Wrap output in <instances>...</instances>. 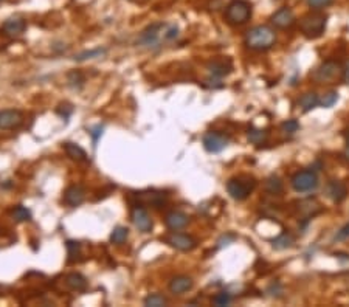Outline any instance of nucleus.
<instances>
[{
  "label": "nucleus",
  "mask_w": 349,
  "mask_h": 307,
  "mask_svg": "<svg viewBox=\"0 0 349 307\" xmlns=\"http://www.w3.org/2000/svg\"><path fill=\"white\" fill-rule=\"evenodd\" d=\"M310 76L318 84H330L335 83L340 76H343V69L335 61H326L320 67H316Z\"/></svg>",
  "instance_id": "3"
},
{
  "label": "nucleus",
  "mask_w": 349,
  "mask_h": 307,
  "mask_svg": "<svg viewBox=\"0 0 349 307\" xmlns=\"http://www.w3.org/2000/svg\"><path fill=\"white\" fill-rule=\"evenodd\" d=\"M194 282L191 278L188 276H176L172 278L171 282H169V292L174 293V295H183L186 292H189V290L193 288Z\"/></svg>",
  "instance_id": "16"
},
{
  "label": "nucleus",
  "mask_w": 349,
  "mask_h": 307,
  "mask_svg": "<svg viewBox=\"0 0 349 307\" xmlns=\"http://www.w3.org/2000/svg\"><path fill=\"white\" fill-rule=\"evenodd\" d=\"M265 189L270 194H279V192H282V182L276 175H272L270 179H267V182H265Z\"/></svg>",
  "instance_id": "26"
},
{
  "label": "nucleus",
  "mask_w": 349,
  "mask_h": 307,
  "mask_svg": "<svg viewBox=\"0 0 349 307\" xmlns=\"http://www.w3.org/2000/svg\"><path fill=\"white\" fill-rule=\"evenodd\" d=\"M293 242H295V239L292 237V234L282 233V234H279V236L273 240V247H275L276 250H285V248H290V247L293 245Z\"/></svg>",
  "instance_id": "24"
},
{
  "label": "nucleus",
  "mask_w": 349,
  "mask_h": 307,
  "mask_svg": "<svg viewBox=\"0 0 349 307\" xmlns=\"http://www.w3.org/2000/svg\"><path fill=\"white\" fill-rule=\"evenodd\" d=\"M166 298L160 293H152L148 298H145V305L148 307H163L166 305Z\"/></svg>",
  "instance_id": "27"
},
{
  "label": "nucleus",
  "mask_w": 349,
  "mask_h": 307,
  "mask_svg": "<svg viewBox=\"0 0 349 307\" xmlns=\"http://www.w3.org/2000/svg\"><path fill=\"white\" fill-rule=\"evenodd\" d=\"M101 134H103V126H97V127H93L92 131H90V135H92V138H93V143H97L98 141V138L101 137Z\"/></svg>",
  "instance_id": "37"
},
{
  "label": "nucleus",
  "mask_w": 349,
  "mask_h": 307,
  "mask_svg": "<svg viewBox=\"0 0 349 307\" xmlns=\"http://www.w3.org/2000/svg\"><path fill=\"white\" fill-rule=\"evenodd\" d=\"M327 194H329V197L334 200L335 203H340L346 199L347 196V188L344 183L338 182V180H332L327 186Z\"/></svg>",
  "instance_id": "17"
},
{
  "label": "nucleus",
  "mask_w": 349,
  "mask_h": 307,
  "mask_svg": "<svg viewBox=\"0 0 349 307\" xmlns=\"http://www.w3.org/2000/svg\"><path fill=\"white\" fill-rule=\"evenodd\" d=\"M346 239H349V223H346L344 227H341L337 231V236H335V240H346Z\"/></svg>",
  "instance_id": "36"
},
{
  "label": "nucleus",
  "mask_w": 349,
  "mask_h": 307,
  "mask_svg": "<svg viewBox=\"0 0 349 307\" xmlns=\"http://www.w3.org/2000/svg\"><path fill=\"white\" fill-rule=\"evenodd\" d=\"M298 106L301 107L303 112H309V110L315 109L316 106H320L318 95L313 93V92H307L304 95H301V98L298 100Z\"/></svg>",
  "instance_id": "19"
},
{
  "label": "nucleus",
  "mask_w": 349,
  "mask_h": 307,
  "mask_svg": "<svg viewBox=\"0 0 349 307\" xmlns=\"http://www.w3.org/2000/svg\"><path fill=\"white\" fill-rule=\"evenodd\" d=\"M64 151L67 152V155L72 158V160H75V161H87L89 158H87V154H86V151L79 146V144H76V143H66L64 144Z\"/></svg>",
  "instance_id": "21"
},
{
  "label": "nucleus",
  "mask_w": 349,
  "mask_h": 307,
  "mask_svg": "<svg viewBox=\"0 0 349 307\" xmlns=\"http://www.w3.org/2000/svg\"><path fill=\"white\" fill-rule=\"evenodd\" d=\"M255 188L256 182L250 177H237V179L228 180L227 183V191L234 200H245Z\"/></svg>",
  "instance_id": "4"
},
{
  "label": "nucleus",
  "mask_w": 349,
  "mask_h": 307,
  "mask_svg": "<svg viewBox=\"0 0 349 307\" xmlns=\"http://www.w3.org/2000/svg\"><path fill=\"white\" fill-rule=\"evenodd\" d=\"M208 72L214 76V78H222L231 72V62L225 61V59H219V61H213L208 64Z\"/></svg>",
  "instance_id": "18"
},
{
  "label": "nucleus",
  "mask_w": 349,
  "mask_h": 307,
  "mask_svg": "<svg viewBox=\"0 0 349 307\" xmlns=\"http://www.w3.org/2000/svg\"><path fill=\"white\" fill-rule=\"evenodd\" d=\"M179 36V28L176 25H171V27H165L163 30V39L165 41H172Z\"/></svg>",
  "instance_id": "34"
},
{
  "label": "nucleus",
  "mask_w": 349,
  "mask_h": 307,
  "mask_svg": "<svg viewBox=\"0 0 349 307\" xmlns=\"http://www.w3.org/2000/svg\"><path fill=\"white\" fill-rule=\"evenodd\" d=\"M25 30H27V22L22 18H18V16L7 19L2 24L4 35H7L10 38H19V36H22L25 33Z\"/></svg>",
  "instance_id": "12"
},
{
  "label": "nucleus",
  "mask_w": 349,
  "mask_h": 307,
  "mask_svg": "<svg viewBox=\"0 0 349 307\" xmlns=\"http://www.w3.org/2000/svg\"><path fill=\"white\" fill-rule=\"evenodd\" d=\"M189 222V217L182 213V211H171L166 214L165 217V223H166V227L172 231H179V230H183L186 225Z\"/></svg>",
  "instance_id": "15"
},
{
  "label": "nucleus",
  "mask_w": 349,
  "mask_h": 307,
  "mask_svg": "<svg viewBox=\"0 0 349 307\" xmlns=\"http://www.w3.org/2000/svg\"><path fill=\"white\" fill-rule=\"evenodd\" d=\"M79 250H81V245H79V242L67 240V251H69V259H70V261L76 259V256L79 254Z\"/></svg>",
  "instance_id": "33"
},
{
  "label": "nucleus",
  "mask_w": 349,
  "mask_h": 307,
  "mask_svg": "<svg viewBox=\"0 0 349 307\" xmlns=\"http://www.w3.org/2000/svg\"><path fill=\"white\" fill-rule=\"evenodd\" d=\"M251 16V7L244 0H233L225 10V19L231 25H242Z\"/></svg>",
  "instance_id": "5"
},
{
  "label": "nucleus",
  "mask_w": 349,
  "mask_h": 307,
  "mask_svg": "<svg viewBox=\"0 0 349 307\" xmlns=\"http://www.w3.org/2000/svg\"><path fill=\"white\" fill-rule=\"evenodd\" d=\"M131 219H132L134 225L141 233H151V230H152V220H151L149 213L143 206L137 205V206L132 208Z\"/></svg>",
  "instance_id": "11"
},
{
  "label": "nucleus",
  "mask_w": 349,
  "mask_h": 307,
  "mask_svg": "<svg viewBox=\"0 0 349 307\" xmlns=\"http://www.w3.org/2000/svg\"><path fill=\"white\" fill-rule=\"evenodd\" d=\"M22 123H24V115L21 110H16V109L0 110V131L16 129Z\"/></svg>",
  "instance_id": "10"
},
{
  "label": "nucleus",
  "mask_w": 349,
  "mask_h": 307,
  "mask_svg": "<svg viewBox=\"0 0 349 307\" xmlns=\"http://www.w3.org/2000/svg\"><path fill=\"white\" fill-rule=\"evenodd\" d=\"M281 129H282V132L284 134H287V135H293L298 132V129H299V124L296 120H287V121H284L281 124Z\"/></svg>",
  "instance_id": "30"
},
{
  "label": "nucleus",
  "mask_w": 349,
  "mask_h": 307,
  "mask_svg": "<svg viewBox=\"0 0 349 307\" xmlns=\"http://www.w3.org/2000/svg\"><path fill=\"white\" fill-rule=\"evenodd\" d=\"M66 282L69 285V288L75 290V292H84L87 288V279L83 276L81 273H70L67 274Z\"/></svg>",
  "instance_id": "20"
},
{
  "label": "nucleus",
  "mask_w": 349,
  "mask_h": 307,
  "mask_svg": "<svg viewBox=\"0 0 349 307\" xmlns=\"http://www.w3.org/2000/svg\"><path fill=\"white\" fill-rule=\"evenodd\" d=\"M165 242L168 245H171L172 248L180 250V251H191L197 245V240L193 236L185 234V233H176V231L171 233L169 236H166Z\"/></svg>",
  "instance_id": "7"
},
{
  "label": "nucleus",
  "mask_w": 349,
  "mask_h": 307,
  "mask_svg": "<svg viewBox=\"0 0 349 307\" xmlns=\"http://www.w3.org/2000/svg\"><path fill=\"white\" fill-rule=\"evenodd\" d=\"M318 186V177L310 169L299 171L292 177V188L296 192H309Z\"/></svg>",
  "instance_id": "6"
},
{
  "label": "nucleus",
  "mask_w": 349,
  "mask_h": 307,
  "mask_svg": "<svg viewBox=\"0 0 349 307\" xmlns=\"http://www.w3.org/2000/svg\"><path fill=\"white\" fill-rule=\"evenodd\" d=\"M13 219L16 220V222H28V220H31V211L30 209L27 208V206H22V205H19V206H16L14 209H13Z\"/></svg>",
  "instance_id": "25"
},
{
  "label": "nucleus",
  "mask_w": 349,
  "mask_h": 307,
  "mask_svg": "<svg viewBox=\"0 0 349 307\" xmlns=\"http://www.w3.org/2000/svg\"><path fill=\"white\" fill-rule=\"evenodd\" d=\"M346 141H347V144H349V131L346 132Z\"/></svg>",
  "instance_id": "40"
},
{
  "label": "nucleus",
  "mask_w": 349,
  "mask_h": 307,
  "mask_svg": "<svg viewBox=\"0 0 349 307\" xmlns=\"http://www.w3.org/2000/svg\"><path fill=\"white\" fill-rule=\"evenodd\" d=\"M203 148L211 154H219L228 146V138L220 132H207L203 135Z\"/></svg>",
  "instance_id": "8"
},
{
  "label": "nucleus",
  "mask_w": 349,
  "mask_h": 307,
  "mask_svg": "<svg viewBox=\"0 0 349 307\" xmlns=\"http://www.w3.org/2000/svg\"><path fill=\"white\" fill-rule=\"evenodd\" d=\"M106 53H107L106 48H93V50L81 52L79 55H76L73 59H75V61H78V62H84V61H89V59L103 58V56H106Z\"/></svg>",
  "instance_id": "22"
},
{
  "label": "nucleus",
  "mask_w": 349,
  "mask_h": 307,
  "mask_svg": "<svg viewBox=\"0 0 349 307\" xmlns=\"http://www.w3.org/2000/svg\"><path fill=\"white\" fill-rule=\"evenodd\" d=\"M332 4V0H307V5L313 10H321Z\"/></svg>",
  "instance_id": "35"
},
{
  "label": "nucleus",
  "mask_w": 349,
  "mask_h": 307,
  "mask_svg": "<svg viewBox=\"0 0 349 307\" xmlns=\"http://www.w3.org/2000/svg\"><path fill=\"white\" fill-rule=\"evenodd\" d=\"M343 81H344L346 84H349V62L346 64L344 69H343Z\"/></svg>",
  "instance_id": "38"
},
{
  "label": "nucleus",
  "mask_w": 349,
  "mask_h": 307,
  "mask_svg": "<svg viewBox=\"0 0 349 307\" xmlns=\"http://www.w3.org/2000/svg\"><path fill=\"white\" fill-rule=\"evenodd\" d=\"M276 42L275 30L267 25H258L247 31L245 35V45L250 50L255 52H265L272 48Z\"/></svg>",
  "instance_id": "1"
},
{
  "label": "nucleus",
  "mask_w": 349,
  "mask_h": 307,
  "mask_svg": "<svg viewBox=\"0 0 349 307\" xmlns=\"http://www.w3.org/2000/svg\"><path fill=\"white\" fill-rule=\"evenodd\" d=\"M327 16L321 13H309L299 21V30L306 38L316 39L320 38L326 30Z\"/></svg>",
  "instance_id": "2"
},
{
  "label": "nucleus",
  "mask_w": 349,
  "mask_h": 307,
  "mask_svg": "<svg viewBox=\"0 0 349 307\" xmlns=\"http://www.w3.org/2000/svg\"><path fill=\"white\" fill-rule=\"evenodd\" d=\"M165 30L163 24H154L149 28H146L143 31V35L138 41L140 45L148 47V48H157L160 45V33Z\"/></svg>",
  "instance_id": "9"
},
{
  "label": "nucleus",
  "mask_w": 349,
  "mask_h": 307,
  "mask_svg": "<svg viewBox=\"0 0 349 307\" xmlns=\"http://www.w3.org/2000/svg\"><path fill=\"white\" fill-rule=\"evenodd\" d=\"M248 140L255 144H261L267 140V132L261 131V129H251L248 132Z\"/></svg>",
  "instance_id": "29"
},
{
  "label": "nucleus",
  "mask_w": 349,
  "mask_h": 307,
  "mask_svg": "<svg viewBox=\"0 0 349 307\" xmlns=\"http://www.w3.org/2000/svg\"><path fill=\"white\" fill-rule=\"evenodd\" d=\"M128 237H129V230L126 227H117V228H114L112 233H110V242L115 244V245L124 244Z\"/></svg>",
  "instance_id": "23"
},
{
  "label": "nucleus",
  "mask_w": 349,
  "mask_h": 307,
  "mask_svg": "<svg viewBox=\"0 0 349 307\" xmlns=\"http://www.w3.org/2000/svg\"><path fill=\"white\" fill-rule=\"evenodd\" d=\"M86 199V189L83 186H79V185H72L66 189L64 192V203L75 208V206H79Z\"/></svg>",
  "instance_id": "14"
},
{
  "label": "nucleus",
  "mask_w": 349,
  "mask_h": 307,
  "mask_svg": "<svg viewBox=\"0 0 349 307\" xmlns=\"http://www.w3.org/2000/svg\"><path fill=\"white\" fill-rule=\"evenodd\" d=\"M343 157H344V160L347 161V165H349V148L343 152Z\"/></svg>",
  "instance_id": "39"
},
{
  "label": "nucleus",
  "mask_w": 349,
  "mask_h": 307,
  "mask_svg": "<svg viewBox=\"0 0 349 307\" xmlns=\"http://www.w3.org/2000/svg\"><path fill=\"white\" fill-rule=\"evenodd\" d=\"M213 302H214V305H217V307L228 305V304L231 302V295H230L228 292H220V293H217V295L213 298Z\"/></svg>",
  "instance_id": "31"
},
{
  "label": "nucleus",
  "mask_w": 349,
  "mask_h": 307,
  "mask_svg": "<svg viewBox=\"0 0 349 307\" xmlns=\"http://www.w3.org/2000/svg\"><path fill=\"white\" fill-rule=\"evenodd\" d=\"M295 14L290 8H281L272 16V24L279 30L290 28L295 24Z\"/></svg>",
  "instance_id": "13"
},
{
  "label": "nucleus",
  "mask_w": 349,
  "mask_h": 307,
  "mask_svg": "<svg viewBox=\"0 0 349 307\" xmlns=\"http://www.w3.org/2000/svg\"><path fill=\"white\" fill-rule=\"evenodd\" d=\"M338 101V93L337 92H327L323 95V98H320V106L321 107H332Z\"/></svg>",
  "instance_id": "28"
},
{
  "label": "nucleus",
  "mask_w": 349,
  "mask_h": 307,
  "mask_svg": "<svg viewBox=\"0 0 349 307\" xmlns=\"http://www.w3.org/2000/svg\"><path fill=\"white\" fill-rule=\"evenodd\" d=\"M69 83H70V86L72 87H81L83 86V83H84V76H83V73L81 72H72L70 75H69Z\"/></svg>",
  "instance_id": "32"
}]
</instances>
